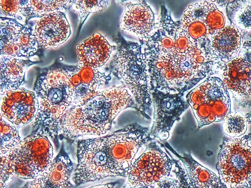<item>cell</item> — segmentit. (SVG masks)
Returning <instances> with one entry per match:
<instances>
[{
	"label": "cell",
	"instance_id": "6da1fadb",
	"mask_svg": "<svg viewBox=\"0 0 251 188\" xmlns=\"http://www.w3.org/2000/svg\"><path fill=\"white\" fill-rule=\"evenodd\" d=\"M151 139L147 128L133 124L104 136L79 141L74 182L127 176L139 149Z\"/></svg>",
	"mask_w": 251,
	"mask_h": 188
},
{
	"label": "cell",
	"instance_id": "7a4b0ae2",
	"mask_svg": "<svg viewBox=\"0 0 251 188\" xmlns=\"http://www.w3.org/2000/svg\"><path fill=\"white\" fill-rule=\"evenodd\" d=\"M134 105L132 97L125 87L99 91L83 104L69 109L61 130L70 137L102 135L110 130L120 111Z\"/></svg>",
	"mask_w": 251,
	"mask_h": 188
},
{
	"label": "cell",
	"instance_id": "3957f363",
	"mask_svg": "<svg viewBox=\"0 0 251 188\" xmlns=\"http://www.w3.org/2000/svg\"><path fill=\"white\" fill-rule=\"evenodd\" d=\"M34 90L39 106L32 133L54 138L61 129L65 115L73 106L68 70L40 69Z\"/></svg>",
	"mask_w": 251,
	"mask_h": 188
},
{
	"label": "cell",
	"instance_id": "277c9868",
	"mask_svg": "<svg viewBox=\"0 0 251 188\" xmlns=\"http://www.w3.org/2000/svg\"><path fill=\"white\" fill-rule=\"evenodd\" d=\"M115 68L138 103L145 117L150 118L151 98L148 86V75L141 46L136 43H126L118 50Z\"/></svg>",
	"mask_w": 251,
	"mask_h": 188
},
{
	"label": "cell",
	"instance_id": "5b68a950",
	"mask_svg": "<svg viewBox=\"0 0 251 188\" xmlns=\"http://www.w3.org/2000/svg\"><path fill=\"white\" fill-rule=\"evenodd\" d=\"M186 100L199 128L222 121L231 109L228 92L222 80L217 77L205 80L187 94Z\"/></svg>",
	"mask_w": 251,
	"mask_h": 188
},
{
	"label": "cell",
	"instance_id": "8992f818",
	"mask_svg": "<svg viewBox=\"0 0 251 188\" xmlns=\"http://www.w3.org/2000/svg\"><path fill=\"white\" fill-rule=\"evenodd\" d=\"M218 155L217 169L226 188L251 187V134L226 139Z\"/></svg>",
	"mask_w": 251,
	"mask_h": 188
},
{
	"label": "cell",
	"instance_id": "52a82bcc",
	"mask_svg": "<svg viewBox=\"0 0 251 188\" xmlns=\"http://www.w3.org/2000/svg\"><path fill=\"white\" fill-rule=\"evenodd\" d=\"M6 155L15 175L24 179H34L52 162L53 147L47 135L32 133Z\"/></svg>",
	"mask_w": 251,
	"mask_h": 188
},
{
	"label": "cell",
	"instance_id": "ba28073f",
	"mask_svg": "<svg viewBox=\"0 0 251 188\" xmlns=\"http://www.w3.org/2000/svg\"><path fill=\"white\" fill-rule=\"evenodd\" d=\"M173 161L155 142L148 145L144 153L133 161L127 175L126 188H157L169 178Z\"/></svg>",
	"mask_w": 251,
	"mask_h": 188
},
{
	"label": "cell",
	"instance_id": "9c48e42d",
	"mask_svg": "<svg viewBox=\"0 0 251 188\" xmlns=\"http://www.w3.org/2000/svg\"><path fill=\"white\" fill-rule=\"evenodd\" d=\"M152 103L154 112L151 137L166 140L174 124L180 119L181 114L189 107L182 93H170L154 90Z\"/></svg>",
	"mask_w": 251,
	"mask_h": 188
},
{
	"label": "cell",
	"instance_id": "30bf717a",
	"mask_svg": "<svg viewBox=\"0 0 251 188\" xmlns=\"http://www.w3.org/2000/svg\"><path fill=\"white\" fill-rule=\"evenodd\" d=\"M38 106L35 92L20 87L1 94L0 114L4 120L18 129L34 119Z\"/></svg>",
	"mask_w": 251,
	"mask_h": 188
},
{
	"label": "cell",
	"instance_id": "8fae6325",
	"mask_svg": "<svg viewBox=\"0 0 251 188\" xmlns=\"http://www.w3.org/2000/svg\"><path fill=\"white\" fill-rule=\"evenodd\" d=\"M71 33L70 26L64 12H52L40 17L36 23L34 35L40 47L56 49Z\"/></svg>",
	"mask_w": 251,
	"mask_h": 188
},
{
	"label": "cell",
	"instance_id": "7c38bea8",
	"mask_svg": "<svg viewBox=\"0 0 251 188\" xmlns=\"http://www.w3.org/2000/svg\"><path fill=\"white\" fill-rule=\"evenodd\" d=\"M68 70L73 106L81 105L96 94L100 86L110 79L97 68L78 65Z\"/></svg>",
	"mask_w": 251,
	"mask_h": 188
},
{
	"label": "cell",
	"instance_id": "4fadbf2b",
	"mask_svg": "<svg viewBox=\"0 0 251 188\" xmlns=\"http://www.w3.org/2000/svg\"><path fill=\"white\" fill-rule=\"evenodd\" d=\"M251 79L250 57H237L227 62L221 80L227 90L245 104L251 100Z\"/></svg>",
	"mask_w": 251,
	"mask_h": 188
},
{
	"label": "cell",
	"instance_id": "5bb4252c",
	"mask_svg": "<svg viewBox=\"0 0 251 188\" xmlns=\"http://www.w3.org/2000/svg\"><path fill=\"white\" fill-rule=\"evenodd\" d=\"M154 27V15L148 5L144 3L126 4L120 22L122 31L149 39L153 34Z\"/></svg>",
	"mask_w": 251,
	"mask_h": 188
},
{
	"label": "cell",
	"instance_id": "9a60e30c",
	"mask_svg": "<svg viewBox=\"0 0 251 188\" xmlns=\"http://www.w3.org/2000/svg\"><path fill=\"white\" fill-rule=\"evenodd\" d=\"M73 164L65 154H60L38 176L33 179L29 188H69Z\"/></svg>",
	"mask_w": 251,
	"mask_h": 188
},
{
	"label": "cell",
	"instance_id": "2e32d148",
	"mask_svg": "<svg viewBox=\"0 0 251 188\" xmlns=\"http://www.w3.org/2000/svg\"><path fill=\"white\" fill-rule=\"evenodd\" d=\"M78 65L97 68L110 57L111 46L104 36L95 33L76 46Z\"/></svg>",
	"mask_w": 251,
	"mask_h": 188
},
{
	"label": "cell",
	"instance_id": "e0dca14e",
	"mask_svg": "<svg viewBox=\"0 0 251 188\" xmlns=\"http://www.w3.org/2000/svg\"><path fill=\"white\" fill-rule=\"evenodd\" d=\"M240 45L241 34L238 28L224 27L212 37L210 47L211 58L220 62H228L237 55Z\"/></svg>",
	"mask_w": 251,
	"mask_h": 188
},
{
	"label": "cell",
	"instance_id": "ac0fdd59",
	"mask_svg": "<svg viewBox=\"0 0 251 188\" xmlns=\"http://www.w3.org/2000/svg\"><path fill=\"white\" fill-rule=\"evenodd\" d=\"M35 63L24 58L0 56V94L20 87L24 81L26 69Z\"/></svg>",
	"mask_w": 251,
	"mask_h": 188
},
{
	"label": "cell",
	"instance_id": "d6986e66",
	"mask_svg": "<svg viewBox=\"0 0 251 188\" xmlns=\"http://www.w3.org/2000/svg\"><path fill=\"white\" fill-rule=\"evenodd\" d=\"M170 149L183 163L186 171L191 187L199 188H226L219 176L208 169L203 167L192 157L190 153H184L180 156Z\"/></svg>",
	"mask_w": 251,
	"mask_h": 188
},
{
	"label": "cell",
	"instance_id": "ffe728a7",
	"mask_svg": "<svg viewBox=\"0 0 251 188\" xmlns=\"http://www.w3.org/2000/svg\"><path fill=\"white\" fill-rule=\"evenodd\" d=\"M181 26L195 40L211 38L203 15L201 2L190 5L187 8L181 19Z\"/></svg>",
	"mask_w": 251,
	"mask_h": 188
},
{
	"label": "cell",
	"instance_id": "44dd1931",
	"mask_svg": "<svg viewBox=\"0 0 251 188\" xmlns=\"http://www.w3.org/2000/svg\"><path fill=\"white\" fill-rule=\"evenodd\" d=\"M74 0H26L21 13L26 23L33 18H40L52 12H64L71 8Z\"/></svg>",
	"mask_w": 251,
	"mask_h": 188
},
{
	"label": "cell",
	"instance_id": "7402d4cb",
	"mask_svg": "<svg viewBox=\"0 0 251 188\" xmlns=\"http://www.w3.org/2000/svg\"><path fill=\"white\" fill-rule=\"evenodd\" d=\"M222 129L227 136L238 138L243 135L248 128V118L238 111H230L222 120Z\"/></svg>",
	"mask_w": 251,
	"mask_h": 188
},
{
	"label": "cell",
	"instance_id": "603a6c76",
	"mask_svg": "<svg viewBox=\"0 0 251 188\" xmlns=\"http://www.w3.org/2000/svg\"><path fill=\"white\" fill-rule=\"evenodd\" d=\"M201 5L204 20L212 38L215 34L225 27V18L214 3L204 1L201 2Z\"/></svg>",
	"mask_w": 251,
	"mask_h": 188
},
{
	"label": "cell",
	"instance_id": "cb8c5ba5",
	"mask_svg": "<svg viewBox=\"0 0 251 188\" xmlns=\"http://www.w3.org/2000/svg\"><path fill=\"white\" fill-rule=\"evenodd\" d=\"M20 140L18 128L4 120L0 114V155L6 154Z\"/></svg>",
	"mask_w": 251,
	"mask_h": 188
},
{
	"label": "cell",
	"instance_id": "d4e9b609",
	"mask_svg": "<svg viewBox=\"0 0 251 188\" xmlns=\"http://www.w3.org/2000/svg\"><path fill=\"white\" fill-rule=\"evenodd\" d=\"M108 4V0H74L71 7L79 16L81 23L90 14L103 10Z\"/></svg>",
	"mask_w": 251,
	"mask_h": 188
},
{
	"label": "cell",
	"instance_id": "484cf974",
	"mask_svg": "<svg viewBox=\"0 0 251 188\" xmlns=\"http://www.w3.org/2000/svg\"><path fill=\"white\" fill-rule=\"evenodd\" d=\"M15 175V171L6 155H0V188H6Z\"/></svg>",
	"mask_w": 251,
	"mask_h": 188
},
{
	"label": "cell",
	"instance_id": "4316f807",
	"mask_svg": "<svg viewBox=\"0 0 251 188\" xmlns=\"http://www.w3.org/2000/svg\"><path fill=\"white\" fill-rule=\"evenodd\" d=\"M241 13L237 17L238 24L245 28H250L251 26V6L250 4L246 5Z\"/></svg>",
	"mask_w": 251,
	"mask_h": 188
},
{
	"label": "cell",
	"instance_id": "83f0119b",
	"mask_svg": "<svg viewBox=\"0 0 251 188\" xmlns=\"http://www.w3.org/2000/svg\"><path fill=\"white\" fill-rule=\"evenodd\" d=\"M231 0H210L209 1L212 2L215 4L223 5L226 4Z\"/></svg>",
	"mask_w": 251,
	"mask_h": 188
},
{
	"label": "cell",
	"instance_id": "f1b7e54d",
	"mask_svg": "<svg viewBox=\"0 0 251 188\" xmlns=\"http://www.w3.org/2000/svg\"><path fill=\"white\" fill-rule=\"evenodd\" d=\"M126 0H115V1H116V2H121L122 1H124Z\"/></svg>",
	"mask_w": 251,
	"mask_h": 188
}]
</instances>
